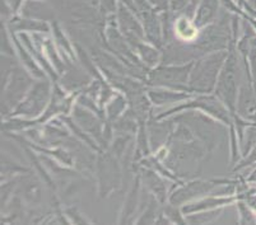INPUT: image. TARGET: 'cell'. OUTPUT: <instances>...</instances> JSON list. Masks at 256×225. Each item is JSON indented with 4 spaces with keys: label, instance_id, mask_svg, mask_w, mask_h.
<instances>
[{
    "label": "cell",
    "instance_id": "277c9868",
    "mask_svg": "<svg viewBox=\"0 0 256 225\" xmlns=\"http://www.w3.org/2000/svg\"><path fill=\"white\" fill-rule=\"evenodd\" d=\"M246 5L251 6V8L256 9V0H248V3L246 4Z\"/></svg>",
    "mask_w": 256,
    "mask_h": 225
},
{
    "label": "cell",
    "instance_id": "3957f363",
    "mask_svg": "<svg viewBox=\"0 0 256 225\" xmlns=\"http://www.w3.org/2000/svg\"><path fill=\"white\" fill-rule=\"evenodd\" d=\"M252 45H251V55H250V60H251V70H252V75L254 79H255L256 82V39H254Z\"/></svg>",
    "mask_w": 256,
    "mask_h": 225
},
{
    "label": "cell",
    "instance_id": "6da1fadb",
    "mask_svg": "<svg viewBox=\"0 0 256 225\" xmlns=\"http://www.w3.org/2000/svg\"><path fill=\"white\" fill-rule=\"evenodd\" d=\"M218 8L217 0H203L202 5L199 6L196 15V23L198 24H204V23L209 22L212 18L214 17L216 11Z\"/></svg>",
    "mask_w": 256,
    "mask_h": 225
},
{
    "label": "cell",
    "instance_id": "5b68a950",
    "mask_svg": "<svg viewBox=\"0 0 256 225\" xmlns=\"http://www.w3.org/2000/svg\"><path fill=\"white\" fill-rule=\"evenodd\" d=\"M251 180H252V181H256V172H255V173H254L252 176H251Z\"/></svg>",
    "mask_w": 256,
    "mask_h": 225
},
{
    "label": "cell",
    "instance_id": "8992f818",
    "mask_svg": "<svg viewBox=\"0 0 256 225\" xmlns=\"http://www.w3.org/2000/svg\"><path fill=\"white\" fill-rule=\"evenodd\" d=\"M254 118H255V120H256V115H255V116H254Z\"/></svg>",
    "mask_w": 256,
    "mask_h": 225
},
{
    "label": "cell",
    "instance_id": "7a4b0ae2",
    "mask_svg": "<svg viewBox=\"0 0 256 225\" xmlns=\"http://www.w3.org/2000/svg\"><path fill=\"white\" fill-rule=\"evenodd\" d=\"M176 31L180 36H182L184 38H192L196 33V29L192 25V23L188 19V18L182 17L178 20L176 23Z\"/></svg>",
    "mask_w": 256,
    "mask_h": 225
}]
</instances>
